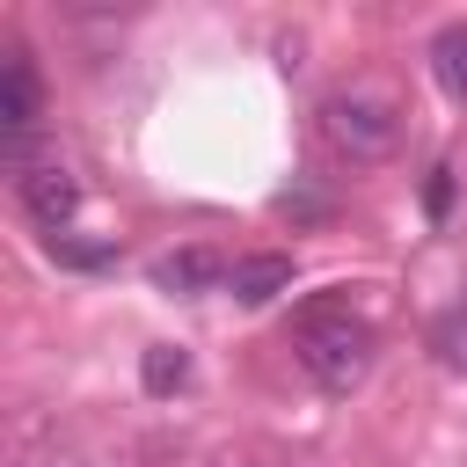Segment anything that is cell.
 <instances>
[{"instance_id":"9c48e42d","label":"cell","mask_w":467,"mask_h":467,"mask_svg":"<svg viewBox=\"0 0 467 467\" xmlns=\"http://www.w3.org/2000/svg\"><path fill=\"white\" fill-rule=\"evenodd\" d=\"M44 248H51L58 263H73V270H102V263H109L102 241H73V234H44Z\"/></svg>"},{"instance_id":"277c9868","label":"cell","mask_w":467,"mask_h":467,"mask_svg":"<svg viewBox=\"0 0 467 467\" xmlns=\"http://www.w3.org/2000/svg\"><path fill=\"white\" fill-rule=\"evenodd\" d=\"M15 197H22V212H29L44 234H66V219L80 212V182H73L58 161H29V168L15 175Z\"/></svg>"},{"instance_id":"52a82bcc","label":"cell","mask_w":467,"mask_h":467,"mask_svg":"<svg viewBox=\"0 0 467 467\" xmlns=\"http://www.w3.org/2000/svg\"><path fill=\"white\" fill-rule=\"evenodd\" d=\"M431 73H438V88L467 109V22H445V29L431 36Z\"/></svg>"},{"instance_id":"5b68a950","label":"cell","mask_w":467,"mask_h":467,"mask_svg":"<svg viewBox=\"0 0 467 467\" xmlns=\"http://www.w3.org/2000/svg\"><path fill=\"white\" fill-rule=\"evenodd\" d=\"M226 255H212V248H175V255H153V285L161 292H212V285H226Z\"/></svg>"},{"instance_id":"6da1fadb","label":"cell","mask_w":467,"mask_h":467,"mask_svg":"<svg viewBox=\"0 0 467 467\" xmlns=\"http://www.w3.org/2000/svg\"><path fill=\"white\" fill-rule=\"evenodd\" d=\"M314 131H321V146H328L336 161L372 168V161H387V153L401 146V95H394L387 80H343V88L321 95Z\"/></svg>"},{"instance_id":"7a4b0ae2","label":"cell","mask_w":467,"mask_h":467,"mask_svg":"<svg viewBox=\"0 0 467 467\" xmlns=\"http://www.w3.org/2000/svg\"><path fill=\"white\" fill-rule=\"evenodd\" d=\"M372 350H379V336H372L365 314H350V299H314L299 314V365H306L314 387L350 394L372 372Z\"/></svg>"},{"instance_id":"3957f363","label":"cell","mask_w":467,"mask_h":467,"mask_svg":"<svg viewBox=\"0 0 467 467\" xmlns=\"http://www.w3.org/2000/svg\"><path fill=\"white\" fill-rule=\"evenodd\" d=\"M44 117V80H36V58L22 44H7L0 58V131H7V168L22 175L29 168V131Z\"/></svg>"},{"instance_id":"30bf717a","label":"cell","mask_w":467,"mask_h":467,"mask_svg":"<svg viewBox=\"0 0 467 467\" xmlns=\"http://www.w3.org/2000/svg\"><path fill=\"white\" fill-rule=\"evenodd\" d=\"M438 358H445V365H467V306H460L452 321H438Z\"/></svg>"},{"instance_id":"8fae6325","label":"cell","mask_w":467,"mask_h":467,"mask_svg":"<svg viewBox=\"0 0 467 467\" xmlns=\"http://www.w3.org/2000/svg\"><path fill=\"white\" fill-rule=\"evenodd\" d=\"M423 204H431V212H445V204H452V168H431V182H423Z\"/></svg>"},{"instance_id":"8992f818","label":"cell","mask_w":467,"mask_h":467,"mask_svg":"<svg viewBox=\"0 0 467 467\" xmlns=\"http://www.w3.org/2000/svg\"><path fill=\"white\" fill-rule=\"evenodd\" d=\"M226 292H234L241 306H263V299L292 292V255H234V270H226Z\"/></svg>"},{"instance_id":"ba28073f","label":"cell","mask_w":467,"mask_h":467,"mask_svg":"<svg viewBox=\"0 0 467 467\" xmlns=\"http://www.w3.org/2000/svg\"><path fill=\"white\" fill-rule=\"evenodd\" d=\"M139 379H146V394H175V387L190 379V358H182L175 343H153V350L139 358Z\"/></svg>"}]
</instances>
